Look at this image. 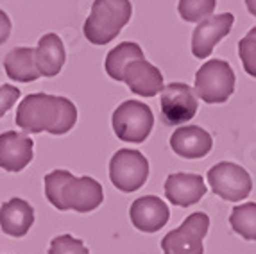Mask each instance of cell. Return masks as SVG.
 Returning <instances> with one entry per match:
<instances>
[{"mask_svg": "<svg viewBox=\"0 0 256 254\" xmlns=\"http://www.w3.org/2000/svg\"><path fill=\"white\" fill-rule=\"evenodd\" d=\"M14 122L30 134L47 131L61 136L74 129L77 108L70 98L48 94H30L18 104Z\"/></svg>", "mask_w": 256, "mask_h": 254, "instance_id": "obj_1", "label": "cell"}, {"mask_svg": "<svg viewBox=\"0 0 256 254\" xmlns=\"http://www.w3.org/2000/svg\"><path fill=\"white\" fill-rule=\"evenodd\" d=\"M45 197L60 212L90 213L104 200L102 184L90 176L76 178L68 170H52L45 176Z\"/></svg>", "mask_w": 256, "mask_h": 254, "instance_id": "obj_2", "label": "cell"}, {"mask_svg": "<svg viewBox=\"0 0 256 254\" xmlns=\"http://www.w3.org/2000/svg\"><path fill=\"white\" fill-rule=\"evenodd\" d=\"M132 6L129 0H94L82 32L94 45H108L129 24Z\"/></svg>", "mask_w": 256, "mask_h": 254, "instance_id": "obj_3", "label": "cell"}, {"mask_svg": "<svg viewBox=\"0 0 256 254\" xmlns=\"http://www.w3.org/2000/svg\"><path fill=\"white\" fill-rule=\"evenodd\" d=\"M194 92L206 104H224L235 92V72L228 61L210 60L196 74Z\"/></svg>", "mask_w": 256, "mask_h": 254, "instance_id": "obj_4", "label": "cell"}, {"mask_svg": "<svg viewBox=\"0 0 256 254\" xmlns=\"http://www.w3.org/2000/svg\"><path fill=\"white\" fill-rule=\"evenodd\" d=\"M116 138L129 144H142L149 138L154 126V114L147 104L140 100L122 102L111 116Z\"/></svg>", "mask_w": 256, "mask_h": 254, "instance_id": "obj_5", "label": "cell"}, {"mask_svg": "<svg viewBox=\"0 0 256 254\" xmlns=\"http://www.w3.org/2000/svg\"><path fill=\"white\" fill-rule=\"evenodd\" d=\"M210 216L202 212L188 215L180 228L172 229L163 236V254H204L202 240L208 234Z\"/></svg>", "mask_w": 256, "mask_h": 254, "instance_id": "obj_6", "label": "cell"}, {"mask_svg": "<svg viewBox=\"0 0 256 254\" xmlns=\"http://www.w3.org/2000/svg\"><path fill=\"white\" fill-rule=\"evenodd\" d=\"M149 178V161L140 150L120 148L110 161V179L116 190L132 194L140 190Z\"/></svg>", "mask_w": 256, "mask_h": 254, "instance_id": "obj_7", "label": "cell"}, {"mask_svg": "<svg viewBox=\"0 0 256 254\" xmlns=\"http://www.w3.org/2000/svg\"><path fill=\"white\" fill-rule=\"evenodd\" d=\"M206 178L214 194L230 202H240L252 190V179L248 170L230 161H220L212 166Z\"/></svg>", "mask_w": 256, "mask_h": 254, "instance_id": "obj_8", "label": "cell"}, {"mask_svg": "<svg viewBox=\"0 0 256 254\" xmlns=\"http://www.w3.org/2000/svg\"><path fill=\"white\" fill-rule=\"evenodd\" d=\"M160 94H162L160 95L162 118L166 126L186 124L196 116L199 102H197V95L192 86L184 82H170L163 86Z\"/></svg>", "mask_w": 256, "mask_h": 254, "instance_id": "obj_9", "label": "cell"}, {"mask_svg": "<svg viewBox=\"0 0 256 254\" xmlns=\"http://www.w3.org/2000/svg\"><path fill=\"white\" fill-rule=\"evenodd\" d=\"M233 24L235 16L231 13L212 14L206 20L199 22L192 32V54L197 60H206L214 52L215 45L230 34Z\"/></svg>", "mask_w": 256, "mask_h": 254, "instance_id": "obj_10", "label": "cell"}, {"mask_svg": "<svg viewBox=\"0 0 256 254\" xmlns=\"http://www.w3.org/2000/svg\"><path fill=\"white\" fill-rule=\"evenodd\" d=\"M34 142L24 132L6 131L0 134V168L22 172L32 161Z\"/></svg>", "mask_w": 256, "mask_h": 254, "instance_id": "obj_11", "label": "cell"}, {"mask_svg": "<svg viewBox=\"0 0 256 254\" xmlns=\"http://www.w3.org/2000/svg\"><path fill=\"white\" fill-rule=\"evenodd\" d=\"M131 224L142 233H156L170 218L168 206L156 195L138 197L129 210Z\"/></svg>", "mask_w": 256, "mask_h": 254, "instance_id": "obj_12", "label": "cell"}, {"mask_svg": "<svg viewBox=\"0 0 256 254\" xmlns=\"http://www.w3.org/2000/svg\"><path fill=\"white\" fill-rule=\"evenodd\" d=\"M208 192L204 179L199 174H186L176 172L170 174L165 181V195L174 206L188 208L197 204Z\"/></svg>", "mask_w": 256, "mask_h": 254, "instance_id": "obj_13", "label": "cell"}, {"mask_svg": "<svg viewBox=\"0 0 256 254\" xmlns=\"http://www.w3.org/2000/svg\"><path fill=\"white\" fill-rule=\"evenodd\" d=\"M170 147L184 160H199L212 150L214 138L199 126H181L170 136Z\"/></svg>", "mask_w": 256, "mask_h": 254, "instance_id": "obj_14", "label": "cell"}, {"mask_svg": "<svg viewBox=\"0 0 256 254\" xmlns=\"http://www.w3.org/2000/svg\"><path fill=\"white\" fill-rule=\"evenodd\" d=\"M134 95L154 97L163 90V76L158 68L144 58L128 64L124 70V80Z\"/></svg>", "mask_w": 256, "mask_h": 254, "instance_id": "obj_15", "label": "cell"}, {"mask_svg": "<svg viewBox=\"0 0 256 254\" xmlns=\"http://www.w3.org/2000/svg\"><path fill=\"white\" fill-rule=\"evenodd\" d=\"M34 224V210L27 200L13 197L0 206V229L13 238H22Z\"/></svg>", "mask_w": 256, "mask_h": 254, "instance_id": "obj_16", "label": "cell"}, {"mask_svg": "<svg viewBox=\"0 0 256 254\" xmlns=\"http://www.w3.org/2000/svg\"><path fill=\"white\" fill-rule=\"evenodd\" d=\"M34 61L40 76L56 77L63 70L66 61V50H64L63 40L54 32L43 34L34 48Z\"/></svg>", "mask_w": 256, "mask_h": 254, "instance_id": "obj_17", "label": "cell"}, {"mask_svg": "<svg viewBox=\"0 0 256 254\" xmlns=\"http://www.w3.org/2000/svg\"><path fill=\"white\" fill-rule=\"evenodd\" d=\"M4 70L9 79L16 82H32L42 77L36 68L34 48L30 47H16L9 50L4 58Z\"/></svg>", "mask_w": 256, "mask_h": 254, "instance_id": "obj_18", "label": "cell"}, {"mask_svg": "<svg viewBox=\"0 0 256 254\" xmlns=\"http://www.w3.org/2000/svg\"><path fill=\"white\" fill-rule=\"evenodd\" d=\"M136 60H144V52L142 47L134 42H122L115 48H111L106 56V74L115 80H124V70L129 63Z\"/></svg>", "mask_w": 256, "mask_h": 254, "instance_id": "obj_19", "label": "cell"}, {"mask_svg": "<svg viewBox=\"0 0 256 254\" xmlns=\"http://www.w3.org/2000/svg\"><path fill=\"white\" fill-rule=\"evenodd\" d=\"M231 229L246 240L256 242V202L238 204L230 215Z\"/></svg>", "mask_w": 256, "mask_h": 254, "instance_id": "obj_20", "label": "cell"}, {"mask_svg": "<svg viewBox=\"0 0 256 254\" xmlns=\"http://www.w3.org/2000/svg\"><path fill=\"white\" fill-rule=\"evenodd\" d=\"M217 0H180L178 11L180 16L188 24H199L214 14Z\"/></svg>", "mask_w": 256, "mask_h": 254, "instance_id": "obj_21", "label": "cell"}, {"mask_svg": "<svg viewBox=\"0 0 256 254\" xmlns=\"http://www.w3.org/2000/svg\"><path fill=\"white\" fill-rule=\"evenodd\" d=\"M238 56L244 70L256 79V27H252L238 42Z\"/></svg>", "mask_w": 256, "mask_h": 254, "instance_id": "obj_22", "label": "cell"}, {"mask_svg": "<svg viewBox=\"0 0 256 254\" xmlns=\"http://www.w3.org/2000/svg\"><path fill=\"white\" fill-rule=\"evenodd\" d=\"M48 254H90V250L79 238H74L72 234H60L52 238Z\"/></svg>", "mask_w": 256, "mask_h": 254, "instance_id": "obj_23", "label": "cell"}, {"mask_svg": "<svg viewBox=\"0 0 256 254\" xmlns=\"http://www.w3.org/2000/svg\"><path fill=\"white\" fill-rule=\"evenodd\" d=\"M20 90L13 84H2L0 86V118L8 113L11 108L16 104V100L20 98Z\"/></svg>", "mask_w": 256, "mask_h": 254, "instance_id": "obj_24", "label": "cell"}, {"mask_svg": "<svg viewBox=\"0 0 256 254\" xmlns=\"http://www.w3.org/2000/svg\"><path fill=\"white\" fill-rule=\"evenodd\" d=\"M11 27L13 26H11L9 16L2 11V9H0V45L8 42L9 34H11Z\"/></svg>", "mask_w": 256, "mask_h": 254, "instance_id": "obj_25", "label": "cell"}, {"mask_svg": "<svg viewBox=\"0 0 256 254\" xmlns=\"http://www.w3.org/2000/svg\"><path fill=\"white\" fill-rule=\"evenodd\" d=\"M246 8L252 16H256V0H246Z\"/></svg>", "mask_w": 256, "mask_h": 254, "instance_id": "obj_26", "label": "cell"}]
</instances>
